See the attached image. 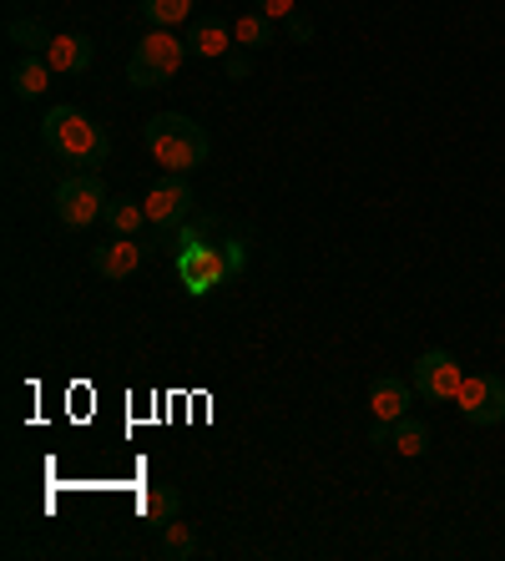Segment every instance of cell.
Masks as SVG:
<instances>
[{
    "label": "cell",
    "instance_id": "1",
    "mask_svg": "<svg viewBox=\"0 0 505 561\" xmlns=\"http://www.w3.org/2000/svg\"><path fill=\"white\" fill-rule=\"evenodd\" d=\"M41 142L61 163H81L97 173L112 157V137L101 132V122H91L81 106H51L41 117Z\"/></svg>",
    "mask_w": 505,
    "mask_h": 561
},
{
    "label": "cell",
    "instance_id": "2",
    "mask_svg": "<svg viewBox=\"0 0 505 561\" xmlns=\"http://www.w3.org/2000/svg\"><path fill=\"white\" fill-rule=\"evenodd\" d=\"M142 137H147L152 163L167 167V173H198V167L207 163V152H213V137L202 132L192 117H182V112H157V117H147Z\"/></svg>",
    "mask_w": 505,
    "mask_h": 561
},
{
    "label": "cell",
    "instance_id": "3",
    "mask_svg": "<svg viewBox=\"0 0 505 561\" xmlns=\"http://www.w3.org/2000/svg\"><path fill=\"white\" fill-rule=\"evenodd\" d=\"M192 51H188V36H173V30H147L142 41H137V51H131V61H127V81L137 91H147V87H167L177 72H182V61H188Z\"/></svg>",
    "mask_w": 505,
    "mask_h": 561
},
{
    "label": "cell",
    "instance_id": "4",
    "mask_svg": "<svg viewBox=\"0 0 505 561\" xmlns=\"http://www.w3.org/2000/svg\"><path fill=\"white\" fill-rule=\"evenodd\" d=\"M142 207H147L152 233H177V228L198 213V197H192L188 173H167L162 182H152V192L142 197Z\"/></svg>",
    "mask_w": 505,
    "mask_h": 561
},
{
    "label": "cell",
    "instance_id": "5",
    "mask_svg": "<svg viewBox=\"0 0 505 561\" xmlns=\"http://www.w3.org/2000/svg\"><path fill=\"white\" fill-rule=\"evenodd\" d=\"M56 218L66 222V228H91V222L106 213V182H101V173H72V178L56 188Z\"/></svg>",
    "mask_w": 505,
    "mask_h": 561
},
{
    "label": "cell",
    "instance_id": "6",
    "mask_svg": "<svg viewBox=\"0 0 505 561\" xmlns=\"http://www.w3.org/2000/svg\"><path fill=\"white\" fill-rule=\"evenodd\" d=\"M409 384H415L419 399H430V405H445V399L460 395L465 370H460V359L450 355V349H425V355L409 365Z\"/></svg>",
    "mask_w": 505,
    "mask_h": 561
},
{
    "label": "cell",
    "instance_id": "7",
    "mask_svg": "<svg viewBox=\"0 0 505 561\" xmlns=\"http://www.w3.org/2000/svg\"><path fill=\"white\" fill-rule=\"evenodd\" d=\"M455 405H460V415L476 430L505 425V380H501V374H465Z\"/></svg>",
    "mask_w": 505,
    "mask_h": 561
},
{
    "label": "cell",
    "instance_id": "8",
    "mask_svg": "<svg viewBox=\"0 0 505 561\" xmlns=\"http://www.w3.org/2000/svg\"><path fill=\"white\" fill-rule=\"evenodd\" d=\"M91 268H97L101 279H112V283H122V279H131L137 268H142V238H106V243H97L91 248Z\"/></svg>",
    "mask_w": 505,
    "mask_h": 561
},
{
    "label": "cell",
    "instance_id": "9",
    "mask_svg": "<svg viewBox=\"0 0 505 561\" xmlns=\"http://www.w3.org/2000/svg\"><path fill=\"white\" fill-rule=\"evenodd\" d=\"M409 405H415V384L404 380V374H375L369 380V415L375 420H400V415H409Z\"/></svg>",
    "mask_w": 505,
    "mask_h": 561
},
{
    "label": "cell",
    "instance_id": "10",
    "mask_svg": "<svg viewBox=\"0 0 505 561\" xmlns=\"http://www.w3.org/2000/svg\"><path fill=\"white\" fill-rule=\"evenodd\" d=\"M91 56H97V46H91V36H81V30H66V36H56V41H51V51H46V61L56 66V76H81L91 66Z\"/></svg>",
    "mask_w": 505,
    "mask_h": 561
},
{
    "label": "cell",
    "instance_id": "11",
    "mask_svg": "<svg viewBox=\"0 0 505 561\" xmlns=\"http://www.w3.org/2000/svg\"><path fill=\"white\" fill-rule=\"evenodd\" d=\"M51 76H56V66L46 56H26L11 66V97H21V102H36V97H46L51 91Z\"/></svg>",
    "mask_w": 505,
    "mask_h": 561
},
{
    "label": "cell",
    "instance_id": "12",
    "mask_svg": "<svg viewBox=\"0 0 505 561\" xmlns=\"http://www.w3.org/2000/svg\"><path fill=\"white\" fill-rule=\"evenodd\" d=\"M188 51L202 61H217L232 51V30L223 26V21H213V15H202V21H192V36H188Z\"/></svg>",
    "mask_w": 505,
    "mask_h": 561
},
{
    "label": "cell",
    "instance_id": "13",
    "mask_svg": "<svg viewBox=\"0 0 505 561\" xmlns=\"http://www.w3.org/2000/svg\"><path fill=\"white\" fill-rule=\"evenodd\" d=\"M106 228H112L116 238H142L147 233V207L137 203V197H106Z\"/></svg>",
    "mask_w": 505,
    "mask_h": 561
},
{
    "label": "cell",
    "instance_id": "14",
    "mask_svg": "<svg viewBox=\"0 0 505 561\" xmlns=\"http://www.w3.org/2000/svg\"><path fill=\"white\" fill-rule=\"evenodd\" d=\"M394 456H404V460L430 456V425L415 420V415H400V420H394Z\"/></svg>",
    "mask_w": 505,
    "mask_h": 561
},
{
    "label": "cell",
    "instance_id": "15",
    "mask_svg": "<svg viewBox=\"0 0 505 561\" xmlns=\"http://www.w3.org/2000/svg\"><path fill=\"white\" fill-rule=\"evenodd\" d=\"M182 511V490L177 486H147L142 496V517L152 521V526H167V521Z\"/></svg>",
    "mask_w": 505,
    "mask_h": 561
},
{
    "label": "cell",
    "instance_id": "16",
    "mask_svg": "<svg viewBox=\"0 0 505 561\" xmlns=\"http://www.w3.org/2000/svg\"><path fill=\"white\" fill-rule=\"evenodd\" d=\"M232 46H243V51H263V46H274V21H268L263 11L232 21Z\"/></svg>",
    "mask_w": 505,
    "mask_h": 561
},
{
    "label": "cell",
    "instance_id": "17",
    "mask_svg": "<svg viewBox=\"0 0 505 561\" xmlns=\"http://www.w3.org/2000/svg\"><path fill=\"white\" fill-rule=\"evenodd\" d=\"M5 36H11V46H21L26 56H46V51H51V41H56V36H51L41 21H11V26H5Z\"/></svg>",
    "mask_w": 505,
    "mask_h": 561
},
{
    "label": "cell",
    "instance_id": "18",
    "mask_svg": "<svg viewBox=\"0 0 505 561\" xmlns=\"http://www.w3.org/2000/svg\"><path fill=\"white\" fill-rule=\"evenodd\" d=\"M142 15H147V26L173 30L192 15V0H142Z\"/></svg>",
    "mask_w": 505,
    "mask_h": 561
},
{
    "label": "cell",
    "instance_id": "19",
    "mask_svg": "<svg viewBox=\"0 0 505 561\" xmlns=\"http://www.w3.org/2000/svg\"><path fill=\"white\" fill-rule=\"evenodd\" d=\"M192 551H198V532H192V526H182V521H167V526H162V557L167 561H182V557H192Z\"/></svg>",
    "mask_w": 505,
    "mask_h": 561
},
{
    "label": "cell",
    "instance_id": "20",
    "mask_svg": "<svg viewBox=\"0 0 505 561\" xmlns=\"http://www.w3.org/2000/svg\"><path fill=\"white\" fill-rule=\"evenodd\" d=\"M283 30H289V41H293V46H308V41H314V21H308L303 11H293L289 21H283Z\"/></svg>",
    "mask_w": 505,
    "mask_h": 561
},
{
    "label": "cell",
    "instance_id": "21",
    "mask_svg": "<svg viewBox=\"0 0 505 561\" xmlns=\"http://www.w3.org/2000/svg\"><path fill=\"white\" fill-rule=\"evenodd\" d=\"M223 72H228V81H248V76H253V56H248V51H228V56H223Z\"/></svg>",
    "mask_w": 505,
    "mask_h": 561
},
{
    "label": "cell",
    "instance_id": "22",
    "mask_svg": "<svg viewBox=\"0 0 505 561\" xmlns=\"http://www.w3.org/2000/svg\"><path fill=\"white\" fill-rule=\"evenodd\" d=\"M369 445H375V450H390V445H394V425H390V420H369Z\"/></svg>",
    "mask_w": 505,
    "mask_h": 561
},
{
    "label": "cell",
    "instance_id": "23",
    "mask_svg": "<svg viewBox=\"0 0 505 561\" xmlns=\"http://www.w3.org/2000/svg\"><path fill=\"white\" fill-rule=\"evenodd\" d=\"M258 11L268 15V21H289L299 5H293V0H258Z\"/></svg>",
    "mask_w": 505,
    "mask_h": 561
},
{
    "label": "cell",
    "instance_id": "24",
    "mask_svg": "<svg viewBox=\"0 0 505 561\" xmlns=\"http://www.w3.org/2000/svg\"><path fill=\"white\" fill-rule=\"evenodd\" d=\"M501 517H505V506H501Z\"/></svg>",
    "mask_w": 505,
    "mask_h": 561
}]
</instances>
